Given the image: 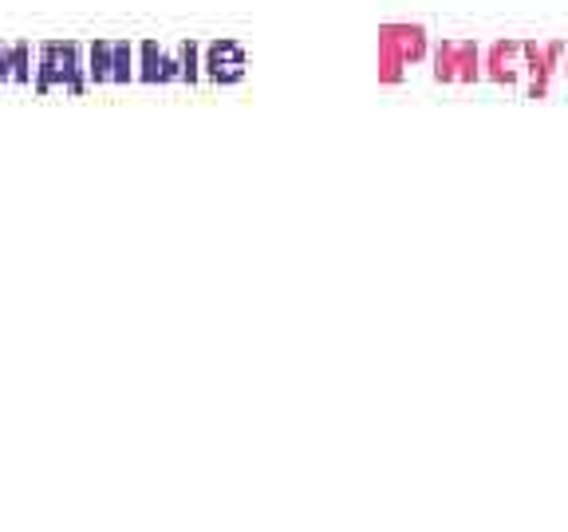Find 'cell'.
<instances>
[{"label": "cell", "instance_id": "cell-1", "mask_svg": "<svg viewBox=\"0 0 568 532\" xmlns=\"http://www.w3.org/2000/svg\"><path fill=\"white\" fill-rule=\"evenodd\" d=\"M426 56L423 24H383L379 29V84H398L411 64Z\"/></svg>", "mask_w": 568, "mask_h": 532}, {"label": "cell", "instance_id": "cell-2", "mask_svg": "<svg viewBox=\"0 0 568 532\" xmlns=\"http://www.w3.org/2000/svg\"><path fill=\"white\" fill-rule=\"evenodd\" d=\"M84 52H79V44H72V40H52V44H40L36 52V91H56V87H64V91H84Z\"/></svg>", "mask_w": 568, "mask_h": 532}, {"label": "cell", "instance_id": "cell-3", "mask_svg": "<svg viewBox=\"0 0 568 532\" xmlns=\"http://www.w3.org/2000/svg\"><path fill=\"white\" fill-rule=\"evenodd\" d=\"M91 84H127L134 79V47L127 40H95L87 56Z\"/></svg>", "mask_w": 568, "mask_h": 532}, {"label": "cell", "instance_id": "cell-4", "mask_svg": "<svg viewBox=\"0 0 568 532\" xmlns=\"http://www.w3.org/2000/svg\"><path fill=\"white\" fill-rule=\"evenodd\" d=\"M438 84H473L478 79V47L473 40H446L435 56Z\"/></svg>", "mask_w": 568, "mask_h": 532}, {"label": "cell", "instance_id": "cell-5", "mask_svg": "<svg viewBox=\"0 0 568 532\" xmlns=\"http://www.w3.org/2000/svg\"><path fill=\"white\" fill-rule=\"evenodd\" d=\"M206 72L209 79L218 84H237L245 75V52L233 44V40H221V44H209L206 52Z\"/></svg>", "mask_w": 568, "mask_h": 532}, {"label": "cell", "instance_id": "cell-6", "mask_svg": "<svg viewBox=\"0 0 568 532\" xmlns=\"http://www.w3.org/2000/svg\"><path fill=\"white\" fill-rule=\"evenodd\" d=\"M134 67H139V79H146V84H166V79L182 75L178 72L182 64H174V59L166 56L159 44H151V40L139 44V64H134Z\"/></svg>", "mask_w": 568, "mask_h": 532}, {"label": "cell", "instance_id": "cell-7", "mask_svg": "<svg viewBox=\"0 0 568 532\" xmlns=\"http://www.w3.org/2000/svg\"><path fill=\"white\" fill-rule=\"evenodd\" d=\"M32 75H36V67H32V44L29 40H17L12 44V84H32Z\"/></svg>", "mask_w": 568, "mask_h": 532}, {"label": "cell", "instance_id": "cell-8", "mask_svg": "<svg viewBox=\"0 0 568 532\" xmlns=\"http://www.w3.org/2000/svg\"><path fill=\"white\" fill-rule=\"evenodd\" d=\"M12 79V44H0V84Z\"/></svg>", "mask_w": 568, "mask_h": 532}]
</instances>
